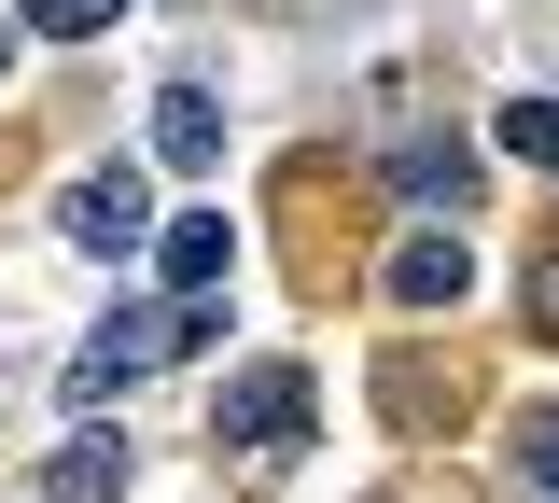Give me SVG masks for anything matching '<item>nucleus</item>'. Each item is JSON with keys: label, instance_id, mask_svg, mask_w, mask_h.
<instances>
[{"label": "nucleus", "instance_id": "20e7f679", "mask_svg": "<svg viewBox=\"0 0 559 503\" xmlns=\"http://www.w3.org/2000/svg\"><path fill=\"white\" fill-rule=\"evenodd\" d=\"M476 294V252H462V224H419L406 252H392V308H462Z\"/></svg>", "mask_w": 559, "mask_h": 503}, {"label": "nucleus", "instance_id": "0eeeda50", "mask_svg": "<svg viewBox=\"0 0 559 503\" xmlns=\"http://www.w3.org/2000/svg\"><path fill=\"white\" fill-rule=\"evenodd\" d=\"M154 154H168V168H210V154H224V112H210V84H168V98H154Z\"/></svg>", "mask_w": 559, "mask_h": 503}, {"label": "nucleus", "instance_id": "423d86ee", "mask_svg": "<svg viewBox=\"0 0 559 503\" xmlns=\"http://www.w3.org/2000/svg\"><path fill=\"white\" fill-rule=\"evenodd\" d=\"M43 503H127V447L112 433H70L57 462H43Z\"/></svg>", "mask_w": 559, "mask_h": 503}, {"label": "nucleus", "instance_id": "7ed1b4c3", "mask_svg": "<svg viewBox=\"0 0 559 503\" xmlns=\"http://www.w3.org/2000/svg\"><path fill=\"white\" fill-rule=\"evenodd\" d=\"M57 224H70V252L127 266V252H140V224H154V211H140V168H84V182L57 196Z\"/></svg>", "mask_w": 559, "mask_h": 503}, {"label": "nucleus", "instance_id": "9b49d317", "mask_svg": "<svg viewBox=\"0 0 559 503\" xmlns=\"http://www.w3.org/2000/svg\"><path fill=\"white\" fill-rule=\"evenodd\" d=\"M518 490H532V503H559V406L518 433Z\"/></svg>", "mask_w": 559, "mask_h": 503}, {"label": "nucleus", "instance_id": "f8f14e48", "mask_svg": "<svg viewBox=\"0 0 559 503\" xmlns=\"http://www.w3.org/2000/svg\"><path fill=\"white\" fill-rule=\"evenodd\" d=\"M532 322L559 336V238H546V266H532Z\"/></svg>", "mask_w": 559, "mask_h": 503}, {"label": "nucleus", "instance_id": "1a4fd4ad", "mask_svg": "<svg viewBox=\"0 0 559 503\" xmlns=\"http://www.w3.org/2000/svg\"><path fill=\"white\" fill-rule=\"evenodd\" d=\"M112 14H127V0H28V28H43V43H98Z\"/></svg>", "mask_w": 559, "mask_h": 503}, {"label": "nucleus", "instance_id": "f257e3e1", "mask_svg": "<svg viewBox=\"0 0 559 503\" xmlns=\"http://www.w3.org/2000/svg\"><path fill=\"white\" fill-rule=\"evenodd\" d=\"M197 336H224V308L210 294H182V308H112L84 350H70V406H112L127 378H154V363H182Z\"/></svg>", "mask_w": 559, "mask_h": 503}, {"label": "nucleus", "instance_id": "9d476101", "mask_svg": "<svg viewBox=\"0 0 559 503\" xmlns=\"http://www.w3.org/2000/svg\"><path fill=\"white\" fill-rule=\"evenodd\" d=\"M503 154H532V168H559V98H518V112H503Z\"/></svg>", "mask_w": 559, "mask_h": 503}, {"label": "nucleus", "instance_id": "6e6552de", "mask_svg": "<svg viewBox=\"0 0 559 503\" xmlns=\"http://www.w3.org/2000/svg\"><path fill=\"white\" fill-rule=\"evenodd\" d=\"M168 294H224V211H182V224H168Z\"/></svg>", "mask_w": 559, "mask_h": 503}, {"label": "nucleus", "instance_id": "39448f33", "mask_svg": "<svg viewBox=\"0 0 559 503\" xmlns=\"http://www.w3.org/2000/svg\"><path fill=\"white\" fill-rule=\"evenodd\" d=\"M476 182H489V168L462 141H406V154H392V196H406V211H476Z\"/></svg>", "mask_w": 559, "mask_h": 503}, {"label": "nucleus", "instance_id": "f03ea898", "mask_svg": "<svg viewBox=\"0 0 559 503\" xmlns=\"http://www.w3.org/2000/svg\"><path fill=\"white\" fill-rule=\"evenodd\" d=\"M210 447H252V462L308 447V378H294V363H252V378H224V406H210Z\"/></svg>", "mask_w": 559, "mask_h": 503}]
</instances>
